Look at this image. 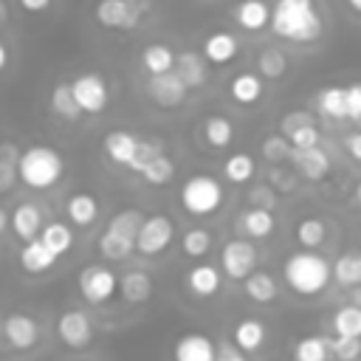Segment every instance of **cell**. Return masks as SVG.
Instances as JSON below:
<instances>
[{
    "label": "cell",
    "mask_w": 361,
    "mask_h": 361,
    "mask_svg": "<svg viewBox=\"0 0 361 361\" xmlns=\"http://www.w3.org/2000/svg\"><path fill=\"white\" fill-rule=\"evenodd\" d=\"M172 71L180 76V82H183L189 90H195V87L206 85V62H203L197 54H192V51L178 54V56H175V68H172Z\"/></svg>",
    "instance_id": "484cf974"
},
{
    "label": "cell",
    "mask_w": 361,
    "mask_h": 361,
    "mask_svg": "<svg viewBox=\"0 0 361 361\" xmlns=\"http://www.w3.org/2000/svg\"><path fill=\"white\" fill-rule=\"evenodd\" d=\"M262 79L257 76V73H251V71H245V73H237L231 82H228V93H231V99L237 102V104H243V107H251V104H257L259 99H262Z\"/></svg>",
    "instance_id": "cb8c5ba5"
},
{
    "label": "cell",
    "mask_w": 361,
    "mask_h": 361,
    "mask_svg": "<svg viewBox=\"0 0 361 361\" xmlns=\"http://www.w3.org/2000/svg\"><path fill=\"white\" fill-rule=\"evenodd\" d=\"M147 93L158 107H178L186 99L189 87L180 82V76L175 71H169V73H161V76H149Z\"/></svg>",
    "instance_id": "8fae6325"
},
{
    "label": "cell",
    "mask_w": 361,
    "mask_h": 361,
    "mask_svg": "<svg viewBox=\"0 0 361 361\" xmlns=\"http://www.w3.org/2000/svg\"><path fill=\"white\" fill-rule=\"evenodd\" d=\"M237 226H240V231H243L245 237H251V240H265V237L274 234V228H276V217H274L271 209L251 206V209H245V212L240 214Z\"/></svg>",
    "instance_id": "2e32d148"
},
{
    "label": "cell",
    "mask_w": 361,
    "mask_h": 361,
    "mask_svg": "<svg viewBox=\"0 0 361 361\" xmlns=\"http://www.w3.org/2000/svg\"><path fill=\"white\" fill-rule=\"evenodd\" d=\"M217 361H248L237 344H217Z\"/></svg>",
    "instance_id": "f5cc1de1"
},
{
    "label": "cell",
    "mask_w": 361,
    "mask_h": 361,
    "mask_svg": "<svg viewBox=\"0 0 361 361\" xmlns=\"http://www.w3.org/2000/svg\"><path fill=\"white\" fill-rule=\"evenodd\" d=\"M0 149H3V147H0Z\"/></svg>",
    "instance_id": "e7e4bbea"
},
{
    "label": "cell",
    "mask_w": 361,
    "mask_h": 361,
    "mask_svg": "<svg viewBox=\"0 0 361 361\" xmlns=\"http://www.w3.org/2000/svg\"><path fill=\"white\" fill-rule=\"evenodd\" d=\"M254 172H257V164H254V158L248 152H234L223 164V175L231 183H245V180L254 178Z\"/></svg>",
    "instance_id": "74e56055"
},
{
    "label": "cell",
    "mask_w": 361,
    "mask_h": 361,
    "mask_svg": "<svg viewBox=\"0 0 361 361\" xmlns=\"http://www.w3.org/2000/svg\"><path fill=\"white\" fill-rule=\"evenodd\" d=\"M203 135H206V144L214 147V149H223L231 144L234 138V124L226 118V116H209L203 121Z\"/></svg>",
    "instance_id": "d590c367"
},
{
    "label": "cell",
    "mask_w": 361,
    "mask_h": 361,
    "mask_svg": "<svg viewBox=\"0 0 361 361\" xmlns=\"http://www.w3.org/2000/svg\"><path fill=\"white\" fill-rule=\"evenodd\" d=\"M279 39L288 42H316L324 31V20L316 8V0H276L271 8V25Z\"/></svg>",
    "instance_id": "6da1fadb"
},
{
    "label": "cell",
    "mask_w": 361,
    "mask_h": 361,
    "mask_svg": "<svg viewBox=\"0 0 361 361\" xmlns=\"http://www.w3.org/2000/svg\"><path fill=\"white\" fill-rule=\"evenodd\" d=\"M282 279H285V285L293 293H299V296H316L333 279V265L322 254L302 248V251H296V254H290L285 259Z\"/></svg>",
    "instance_id": "7a4b0ae2"
},
{
    "label": "cell",
    "mask_w": 361,
    "mask_h": 361,
    "mask_svg": "<svg viewBox=\"0 0 361 361\" xmlns=\"http://www.w3.org/2000/svg\"><path fill=\"white\" fill-rule=\"evenodd\" d=\"M330 353L338 361H355L361 353V338H347V336H333L330 338Z\"/></svg>",
    "instance_id": "bcb514c9"
},
{
    "label": "cell",
    "mask_w": 361,
    "mask_h": 361,
    "mask_svg": "<svg viewBox=\"0 0 361 361\" xmlns=\"http://www.w3.org/2000/svg\"><path fill=\"white\" fill-rule=\"evenodd\" d=\"M93 17H96V23L102 28H110V31H133L141 23L144 8L135 0H96Z\"/></svg>",
    "instance_id": "5b68a950"
},
{
    "label": "cell",
    "mask_w": 361,
    "mask_h": 361,
    "mask_svg": "<svg viewBox=\"0 0 361 361\" xmlns=\"http://www.w3.org/2000/svg\"><path fill=\"white\" fill-rule=\"evenodd\" d=\"M316 110L324 116V118H347V87H338V85H327L319 90L316 96Z\"/></svg>",
    "instance_id": "83f0119b"
},
{
    "label": "cell",
    "mask_w": 361,
    "mask_h": 361,
    "mask_svg": "<svg viewBox=\"0 0 361 361\" xmlns=\"http://www.w3.org/2000/svg\"><path fill=\"white\" fill-rule=\"evenodd\" d=\"M180 251L186 257H206L212 251V231H206V228H189L180 237Z\"/></svg>",
    "instance_id": "b9f144b4"
},
{
    "label": "cell",
    "mask_w": 361,
    "mask_h": 361,
    "mask_svg": "<svg viewBox=\"0 0 361 361\" xmlns=\"http://www.w3.org/2000/svg\"><path fill=\"white\" fill-rule=\"evenodd\" d=\"M330 338L305 336L293 344V361H330Z\"/></svg>",
    "instance_id": "d6a6232c"
},
{
    "label": "cell",
    "mask_w": 361,
    "mask_h": 361,
    "mask_svg": "<svg viewBox=\"0 0 361 361\" xmlns=\"http://www.w3.org/2000/svg\"><path fill=\"white\" fill-rule=\"evenodd\" d=\"M51 113L62 121H76L82 116V107L76 104V96L71 90V82H56L51 87Z\"/></svg>",
    "instance_id": "4316f807"
},
{
    "label": "cell",
    "mask_w": 361,
    "mask_h": 361,
    "mask_svg": "<svg viewBox=\"0 0 361 361\" xmlns=\"http://www.w3.org/2000/svg\"><path fill=\"white\" fill-rule=\"evenodd\" d=\"M355 203L361 206V180H358V186H355Z\"/></svg>",
    "instance_id": "6125c7cd"
},
{
    "label": "cell",
    "mask_w": 361,
    "mask_h": 361,
    "mask_svg": "<svg viewBox=\"0 0 361 361\" xmlns=\"http://www.w3.org/2000/svg\"><path fill=\"white\" fill-rule=\"evenodd\" d=\"M141 68L149 73V76H161V73H169L175 68V54L169 45L164 42H152L141 51Z\"/></svg>",
    "instance_id": "f1b7e54d"
},
{
    "label": "cell",
    "mask_w": 361,
    "mask_h": 361,
    "mask_svg": "<svg viewBox=\"0 0 361 361\" xmlns=\"http://www.w3.org/2000/svg\"><path fill=\"white\" fill-rule=\"evenodd\" d=\"M333 336H347V338H361V307L358 305H344L333 313L330 319Z\"/></svg>",
    "instance_id": "4dcf8cb0"
},
{
    "label": "cell",
    "mask_w": 361,
    "mask_h": 361,
    "mask_svg": "<svg viewBox=\"0 0 361 361\" xmlns=\"http://www.w3.org/2000/svg\"><path fill=\"white\" fill-rule=\"evenodd\" d=\"M3 336L14 350H31L39 341V324L28 313H8L3 319Z\"/></svg>",
    "instance_id": "7c38bea8"
},
{
    "label": "cell",
    "mask_w": 361,
    "mask_h": 361,
    "mask_svg": "<svg viewBox=\"0 0 361 361\" xmlns=\"http://www.w3.org/2000/svg\"><path fill=\"white\" fill-rule=\"evenodd\" d=\"M257 68H259V76H265V79H279V76H285V71H288V56H285L279 48H262L259 56H257Z\"/></svg>",
    "instance_id": "ab89813d"
},
{
    "label": "cell",
    "mask_w": 361,
    "mask_h": 361,
    "mask_svg": "<svg viewBox=\"0 0 361 361\" xmlns=\"http://www.w3.org/2000/svg\"><path fill=\"white\" fill-rule=\"evenodd\" d=\"M6 20H8V6L6 0H0V25H6Z\"/></svg>",
    "instance_id": "680465c9"
},
{
    "label": "cell",
    "mask_w": 361,
    "mask_h": 361,
    "mask_svg": "<svg viewBox=\"0 0 361 361\" xmlns=\"http://www.w3.org/2000/svg\"><path fill=\"white\" fill-rule=\"evenodd\" d=\"M243 290L257 305H268V302H274L279 296V285L268 271H254L251 276H245L243 279Z\"/></svg>",
    "instance_id": "d4e9b609"
},
{
    "label": "cell",
    "mask_w": 361,
    "mask_h": 361,
    "mask_svg": "<svg viewBox=\"0 0 361 361\" xmlns=\"http://www.w3.org/2000/svg\"><path fill=\"white\" fill-rule=\"evenodd\" d=\"M175 237V223L166 214H149L141 223V231L135 237V251L144 257H158L169 248Z\"/></svg>",
    "instance_id": "52a82bcc"
},
{
    "label": "cell",
    "mask_w": 361,
    "mask_h": 361,
    "mask_svg": "<svg viewBox=\"0 0 361 361\" xmlns=\"http://www.w3.org/2000/svg\"><path fill=\"white\" fill-rule=\"evenodd\" d=\"M290 152H293V147H290V141L285 135H268L262 141V158L271 161V164H279V161L290 158Z\"/></svg>",
    "instance_id": "f6af8a7d"
},
{
    "label": "cell",
    "mask_w": 361,
    "mask_h": 361,
    "mask_svg": "<svg viewBox=\"0 0 361 361\" xmlns=\"http://www.w3.org/2000/svg\"><path fill=\"white\" fill-rule=\"evenodd\" d=\"M347 118L361 121V82H353L347 87Z\"/></svg>",
    "instance_id": "f907efd6"
},
{
    "label": "cell",
    "mask_w": 361,
    "mask_h": 361,
    "mask_svg": "<svg viewBox=\"0 0 361 361\" xmlns=\"http://www.w3.org/2000/svg\"><path fill=\"white\" fill-rule=\"evenodd\" d=\"M42 212L34 206V203H20L17 209H14V214H11V231L23 240V243H28V240H37L39 237V231H42Z\"/></svg>",
    "instance_id": "ffe728a7"
},
{
    "label": "cell",
    "mask_w": 361,
    "mask_h": 361,
    "mask_svg": "<svg viewBox=\"0 0 361 361\" xmlns=\"http://www.w3.org/2000/svg\"><path fill=\"white\" fill-rule=\"evenodd\" d=\"M180 206L192 217H209L223 206V183L212 175H192L180 186Z\"/></svg>",
    "instance_id": "277c9868"
},
{
    "label": "cell",
    "mask_w": 361,
    "mask_h": 361,
    "mask_svg": "<svg viewBox=\"0 0 361 361\" xmlns=\"http://www.w3.org/2000/svg\"><path fill=\"white\" fill-rule=\"evenodd\" d=\"M6 228H8V214H6V209H0V237L6 234Z\"/></svg>",
    "instance_id": "6f0895ef"
},
{
    "label": "cell",
    "mask_w": 361,
    "mask_h": 361,
    "mask_svg": "<svg viewBox=\"0 0 361 361\" xmlns=\"http://www.w3.org/2000/svg\"><path fill=\"white\" fill-rule=\"evenodd\" d=\"M353 305H358V307H361V285L353 290Z\"/></svg>",
    "instance_id": "91938a15"
},
{
    "label": "cell",
    "mask_w": 361,
    "mask_h": 361,
    "mask_svg": "<svg viewBox=\"0 0 361 361\" xmlns=\"http://www.w3.org/2000/svg\"><path fill=\"white\" fill-rule=\"evenodd\" d=\"M305 124H313V116L305 113V110H293V113H285V116H282L279 130H282V135H290L293 130H299V127H305Z\"/></svg>",
    "instance_id": "c3c4849f"
},
{
    "label": "cell",
    "mask_w": 361,
    "mask_h": 361,
    "mask_svg": "<svg viewBox=\"0 0 361 361\" xmlns=\"http://www.w3.org/2000/svg\"><path fill=\"white\" fill-rule=\"evenodd\" d=\"M344 147H347V152H350L355 161H361V133H350V135L344 138Z\"/></svg>",
    "instance_id": "11a10c76"
},
{
    "label": "cell",
    "mask_w": 361,
    "mask_h": 361,
    "mask_svg": "<svg viewBox=\"0 0 361 361\" xmlns=\"http://www.w3.org/2000/svg\"><path fill=\"white\" fill-rule=\"evenodd\" d=\"M17 3H20V8H23V11H28V14H39V11L51 8V3H54V0H17Z\"/></svg>",
    "instance_id": "db71d44e"
},
{
    "label": "cell",
    "mask_w": 361,
    "mask_h": 361,
    "mask_svg": "<svg viewBox=\"0 0 361 361\" xmlns=\"http://www.w3.org/2000/svg\"><path fill=\"white\" fill-rule=\"evenodd\" d=\"M333 279L341 288H358L361 285V251H347L333 262Z\"/></svg>",
    "instance_id": "f546056e"
},
{
    "label": "cell",
    "mask_w": 361,
    "mask_h": 361,
    "mask_svg": "<svg viewBox=\"0 0 361 361\" xmlns=\"http://www.w3.org/2000/svg\"><path fill=\"white\" fill-rule=\"evenodd\" d=\"M268 338V327L262 319H254V316H245L234 324V344L243 350V353H257Z\"/></svg>",
    "instance_id": "44dd1931"
},
{
    "label": "cell",
    "mask_w": 361,
    "mask_h": 361,
    "mask_svg": "<svg viewBox=\"0 0 361 361\" xmlns=\"http://www.w3.org/2000/svg\"><path fill=\"white\" fill-rule=\"evenodd\" d=\"M296 164H299V172L307 178V180H319L327 175L330 169V158L322 147H313V149H305V152H296Z\"/></svg>",
    "instance_id": "e575fe53"
},
{
    "label": "cell",
    "mask_w": 361,
    "mask_h": 361,
    "mask_svg": "<svg viewBox=\"0 0 361 361\" xmlns=\"http://www.w3.org/2000/svg\"><path fill=\"white\" fill-rule=\"evenodd\" d=\"M248 200H251L254 206H262V209H274V206H276V195H274V189L265 186V183L254 186V189L248 192Z\"/></svg>",
    "instance_id": "681fc988"
},
{
    "label": "cell",
    "mask_w": 361,
    "mask_h": 361,
    "mask_svg": "<svg viewBox=\"0 0 361 361\" xmlns=\"http://www.w3.org/2000/svg\"><path fill=\"white\" fill-rule=\"evenodd\" d=\"M118 293L130 305H141L152 296V276L147 271H127L118 276Z\"/></svg>",
    "instance_id": "603a6c76"
},
{
    "label": "cell",
    "mask_w": 361,
    "mask_h": 361,
    "mask_svg": "<svg viewBox=\"0 0 361 361\" xmlns=\"http://www.w3.org/2000/svg\"><path fill=\"white\" fill-rule=\"evenodd\" d=\"M56 336L71 350H85L93 341V322L85 310L71 307L56 319Z\"/></svg>",
    "instance_id": "30bf717a"
},
{
    "label": "cell",
    "mask_w": 361,
    "mask_h": 361,
    "mask_svg": "<svg viewBox=\"0 0 361 361\" xmlns=\"http://www.w3.org/2000/svg\"><path fill=\"white\" fill-rule=\"evenodd\" d=\"M296 243L302 245V248H307V251H313V248H319L324 240H327V226H324V220L322 217H302L299 223H296Z\"/></svg>",
    "instance_id": "836d02e7"
},
{
    "label": "cell",
    "mask_w": 361,
    "mask_h": 361,
    "mask_svg": "<svg viewBox=\"0 0 361 361\" xmlns=\"http://www.w3.org/2000/svg\"><path fill=\"white\" fill-rule=\"evenodd\" d=\"M141 223H144V214L138 212V209H121V212H116L110 220H107V231H113V234H121V237H127V240H135L138 237V231H141Z\"/></svg>",
    "instance_id": "8d00e7d4"
},
{
    "label": "cell",
    "mask_w": 361,
    "mask_h": 361,
    "mask_svg": "<svg viewBox=\"0 0 361 361\" xmlns=\"http://www.w3.org/2000/svg\"><path fill=\"white\" fill-rule=\"evenodd\" d=\"M234 20L245 31H262L271 25V6L265 0H243L234 8Z\"/></svg>",
    "instance_id": "7402d4cb"
},
{
    "label": "cell",
    "mask_w": 361,
    "mask_h": 361,
    "mask_svg": "<svg viewBox=\"0 0 361 361\" xmlns=\"http://www.w3.org/2000/svg\"><path fill=\"white\" fill-rule=\"evenodd\" d=\"M240 51V42L231 31H212L203 39V56L212 65H228Z\"/></svg>",
    "instance_id": "9a60e30c"
},
{
    "label": "cell",
    "mask_w": 361,
    "mask_h": 361,
    "mask_svg": "<svg viewBox=\"0 0 361 361\" xmlns=\"http://www.w3.org/2000/svg\"><path fill=\"white\" fill-rule=\"evenodd\" d=\"M220 282H223L220 268H214V265H209V262H200V265H195V268L186 274V288H189L197 299L214 296V293L220 290Z\"/></svg>",
    "instance_id": "ac0fdd59"
},
{
    "label": "cell",
    "mask_w": 361,
    "mask_h": 361,
    "mask_svg": "<svg viewBox=\"0 0 361 361\" xmlns=\"http://www.w3.org/2000/svg\"><path fill=\"white\" fill-rule=\"evenodd\" d=\"M39 240H42L56 257H65V254L73 248V231H71V226H65V223H59V220L45 223L42 231H39Z\"/></svg>",
    "instance_id": "1f68e13d"
},
{
    "label": "cell",
    "mask_w": 361,
    "mask_h": 361,
    "mask_svg": "<svg viewBox=\"0 0 361 361\" xmlns=\"http://www.w3.org/2000/svg\"><path fill=\"white\" fill-rule=\"evenodd\" d=\"M59 257L37 237V240H28L23 248H20V268L25 271V274H45V271H51L54 268V262H56Z\"/></svg>",
    "instance_id": "e0dca14e"
},
{
    "label": "cell",
    "mask_w": 361,
    "mask_h": 361,
    "mask_svg": "<svg viewBox=\"0 0 361 361\" xmlns=\"http://www.w3.org/2000/svg\"><path fill=\"white\" fill-rule=\"evenodd\" d=\"M65 212H68V220H71L73 226L87 228V226H93L96 217H99V200H96V195H90V192H73V195L68 197V203H65Z\"/></svg>",
    "instance_id": "d6986e66"
},
{
    "label": "cell",
    "mask_w": 361,
    "mask_h": 361,
    "mask_svg": "<svg viewBox=\"0 0 361 361\" xmlns=\"http://www.w3.org/2000/svg\"><path fill=\"white\" fill-rule=\"evenodd\" d=\"M99 251L104 259H127L133 251H135V240H127L121 234H113V231H102L99 237Z\"/></svg>",
    "instance_id": "f35d334b"
},
{
    "label": "cell",
    "mask_w": 361,
    "mask_h": 361,
    "mask_svg": "<svg viewBox=\"0 0 361 361\" xmlns=\"http://www.w3.org/2000/svg\"><path fill=\"white\" fill-rule=\"evenodd\" d=\"M285 138L290 141L293 152H305V149H313V147H319V141H322V133H319V127H316V121H313V124H305V127L293 130V133H290V135H285Z\"/></svg>",
    "instance_id": "ee69618b"
},
{
    "label": "cell",
    "mask_w": 361,
    "mask_h": 361,
    "mask_svg": "<svg viewBox=\"0 0 361 361\" xmlns=\"http://www.w3.org/2000/svg\"><path fill=\"white\" fill-rule=\"evenodd\" d=\"M71 90H73L82 113H102L110 102L107 79L99 73H79L76 79H71Z\"/></svg>",
    "instance_id": "9c48e42d"
},
{
    "label": "cell",
    "mask_w": 361,
    "mask_h": 361,
    "mask_svg": "<svg viewBox=\"0 0 361 361\" xmlns=\"http://www.w3.org/2000/svg\"><path fill=\"white\" fill-rule=\"evenodd\" d=\"M175 361H217V344L206 333H183L172 347Z\"/></svg>",
    "instance_id": "4fadbf2b"
},
{
    "label": "cell",
    "mask_w": 361,
    "mask_h": 361,
    "mask_svg": "<svg viewBox=\"0 0 361 361\" xmlns=\"http://www.w3.org/2000/svg\"><path fill=\"white\" fill-rule=\"evenodd\" d=\"M17 161H20V152L14 147L0 149V192H8L14 186V180L20 178L17 175Z\"/></svg>",
    "instance_id": "7bdbcfd3"
},
{
    "label": "cell",
    "mask_w": 361,
    "mask_h": 361,
    "mask_svg": "<svg viewBox=\"0 0 361 361\" xmlns=\"http://www.w3.org/2000/svg\"><path fill=\"white\" fill-rule=\"evenodd\" d=\"M161 152H164V147H161L158 141H141V147H138V155H135V161H133L130 172L141 175V172H144V166H147L152 158H158Z\"/></svg>",
    "instance_id": "7dc6e473"
},
{
    "label": "cell",
    "mask_w": 361,
    "mask_h": 361,
    "mask_svg": "<svg viewBox=\"0 0 361 361\" xmlns=\"http://www.w3.org/2000/svg\"><path fill=\"white\" fill-rule=\"evenodd\" d=\"M138 147H141V138H135L127 130H110L104 135V152L118 166H127L130 169L133 161H135V155H138Z\"/></svg>",
    "instance_id": "5bb4252c"
},
{
    "label": "cell",
    "mask_w": 361,
    "mask_h": 361,
    "mask_svg": "<svg viewBox=\"0 0 361 361\" xmlns=\"http://www.w3.org/2000/svg\"><path fill=\"white\" fill-rule=\"evenodd\" d=\"M65 172V158L48 144H31L20 152L17 175L28 189H51Z\"/></svg>",
    "instance_id": "3957f363"
},
{
    "label": "cell",
    "mask_w": 361,
    "mask_h": 361,
    "mask_svg": "<svg viewBox=\"0 0 361 361\" xmlns=\"http://www.w3.org/2000/svg\"><path fill=\"white\" fill-rule=\"evenodd\" d=\"M271 183H274L276 189H282V192H293V189L299 186L296 175H293V172H285V169H271Z\"/></svg>",
    "instance_id": "816d5d0a"
},
{
    "label": "cell",
    "mask_w": 361,
    "mask_h": 361,
    "mask_svg": "<svg viewBox=\"0 0 361 361\" xmlns=\"http://www.w3.org/2000/svg\"><path fill=\"white\" fill-rule=\"evenodd\" d=\"M172 175H175V164H172V158H169L166 152H161L158 158H152V161L144 166V172H141V178H144L147 183H152V186L169 183Z\"/></svg>",
    "instance_id": "60d3db41"
},
{
    "label": "cell",
    "mask_w": 361,
    "mask_h": 361,
    "mask_svg": "<svg viewBox=\"0 0 361 361\" xmlns=\"http://www.w3.org/2000/svg\"><path fill=\"white\" fill-rule=\"evenodd\" d=\"M347 6H350L355 14H361V0H347Z\"/></svg>",
    "instance_id": "94428289"
},
{
    "label": "cell",
    "mask_w": 361,
    "mask_h": 361,
    "mask_svg": "<svg viewBox=\"0 0 361 361\" xmlns=\"http://www.w3.org/2000/svg\"><path fill=\"white\" fill-rule=\"evenodd\" d=\"M220 268L228 279H245L257 271V245L251 240H228L220 251Z\"/></svg>",
    "instance_id": "ba28073f"
},
{
    "label": "cell",
    "mask_w": 361,
    "mask_h": 361,
    "mask_svg": "<svg viewBox=\"0 0 361 361\" xmlns=\"http://www.w3.org/2000/svg\"><path fill=\"white\" fill-rule=\"evenodd\" d=\"M79 293L90 305H107L118 293V276L107 265H87L79 274Z\"/></svg>",
    "instance_id": "8992f818"
},
{
    "label": "cell",
    "mask_w": 361,
    "mask_h": 361,
    "mask_svg": "<svg viewBox=\"0 0 361 361\" xmlns=\"http://www.w3.org/2000/svg\"><path fill=\"white\" fill-rule=\"evenodd\" d=\"M6 65H8V48L0 42V73L6 71Z\"/></svg>",
    "instance_id": "9f6ffc18"
},
{
    "label": "cell",
    "mask_w": 361,
    "mask_h": 361,
    "mask_svg": "<svg viewBox=\"0 0 361 361\" xmlns=\"http://www.w3.org/2000/svg\"><path fill=\"white\" fill-rule=\"evenodd\" d=\"M358 358H361V353H358Z\"/></svg>",
    "instance_id": "be15d7a7"
}]
</instances>
